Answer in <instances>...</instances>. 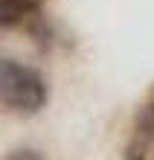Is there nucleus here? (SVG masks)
Here are the masks:
<instances>
[{
    "label": "nucleus",
    "instance_id": "4",
    "mask_svg": "<svg viewBox=\"0 0 154 160\" xmlns=\"http://www.w3.org/2000/svg\"><path fill=\"white\" fill-rule=\"evenodd\" d=\"M12 160H38V157H35L32 152H17V154H15Z\"/></svg>",
    "mask_w": 154,
    "mask_h": 160
},
{
    "label": "nucleus",
    "instance_id": "1",
    "mask_svg": "<svg viewBox=\"0 0 154 160\" xmlns=\"http://www.w3.org/2000/svg\"><path fill=\"white\" fill-rule=\"evenodd\" d=\"M0 99L15 111L35 114L47 105V84L38 70L12 58H0Z\"/></svg>",
    "mask_w": 154,
    "mask_h": 160
},
{
    "label": "nucleus",
    "instance_id": "2",
    "mask_svg": "<svg viewBox=\"0 0 154 160\" xmlns=\"http://www.w3.org/2000/svg\"><path fill=\"white\" fill-rule=\"evenodd\" d=\"M151 146H154V105H146L137 114L134 134H131L128 152H125V160H148Z\"/></svg>",
    "mask_w": 154,
    "mask_h": 160
},
{
    "label": "nucleus",
    "instance_id": "3",
    "mask_svg": "<svg viewBox=\"0 0 154 160\" xmlns=\"http://www.w3.org/2000/svg\"><path fill=\"white\" fill-rule=\"evenodd\" d=\"M32 12L29 0H0V26H15Z\"/></svg>",
    "mask_w": 154,
    "mask_h": 160
}]
</instances>
